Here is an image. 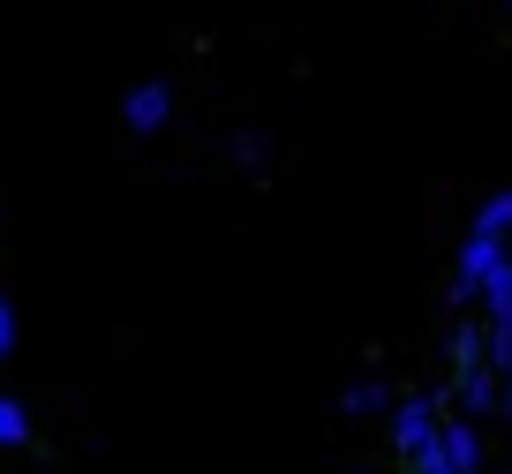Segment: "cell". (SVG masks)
Here are the masks:
<instances>
[{"mask_svg": "<svg viewBox=\"0 0 512 474\" xmlns=\"http://www.w3.org/2000/svg\"><path fill=\"white\" fill-rule=\"evenodd\" d=\"M437 429H445V422H437L430 399H407V407H392V437H400L407 459H430V452H437Z\"/></svg>", "mask_w": 512, "mask_h": 474, "instance_id": "6da1fadb", "label": "cell"}, {"mask_svg": "<svg viewBox=\"0 0 512 474\" xmlns=\"http://www.w3.org/2000/svg\"><path fill=\"white\" fill-rule=\"evenodd\" d=\"M121 121L136 128V136H159V128L174 121V91H166V83H136V91L121 98Z\"/></svg>", "mask_w": 512, "mask_h": 474, "instance_id": "7a4b0ae2", "label": "cell"}, {"mask_svg": "<svg viewBox=\"0 0 512 474\" xmlns=\"http://www.w3.org/2000/svg\"><path fill=\"white\" fill-rule=\"evenodd\" d=\"M505 241H490V234H467V249H460V301H475V286L490 279L497 264H505Z\"/></svg>", "mask_w": 512, "mask_h": 474, "instance_id": "3957f363", "label": "cell"}, {"mask_svg": "<svg viewBox=\"0 0 512 474\" xmlns=\"http://www.w3.org/2000/svg\"><path fill=\"white\" fill-rule=\"evenodd\" d=\"M437 452H445V467H452V474H475V467H482L475 422H445V429H437Z\"/></svg>", "mask_w": 512, "mask_h": 474, "instance_id": "277c9868", "label": "cell"}, {"mask_svg": "<svg viewBox=\"0 0 512 474\" xmlns=\"http://www.w3.org/2000/svg\"><path fill=\"white\" fill-rule=\"evenodd\" d=\"M460 407H467V414L505 407V384H497V369H490V362H482V369H460Z\"/></svg>", "mask_w": 512, "mask_h": 474, "instance_id": "5b68a950", "label": "cell"}, {"mask_svg": "<svg viewBox=\"0 0 512 474\" xmlns=\"http://www.w3.org/2000/svg\"><path fill=\"white\" fill-rule=\"evenodd\" d=\"M475 301L490 309V324H512V256H505V264H497L490 279L475 286Z\"/></svg>", "mask_w": 512, "mask_h": 474, "instance_id": "8992f818", "label": "cell"}, {"mask_svg": "<svg viewBox=\"0 0 512 474\" xmlns=\"http://www.w3.org/2000/svg\"><path fill=\"white\" fill-rule=\"evenodd\" d=\"M475 234H490V241H512V189H505V196H490V204H482Z\"/></svg>", "mask_w": 512, "mask_h": 474, "instance_id": "52a82bcc", "label": "cell"}, {"mask_svg": "<svg viewBox=\"0 0 512 474\" xmlns=\"http://www.w3.org/2000/svg\"><path fill=\"white\" fill-rule=\"evenodd\" d=\"M23 437H31V414H23V399L0 392V444H23Z\"/></svg>", "mask_w": 512, "mask_h": 474, "instance_id": "ba28073f", "label": "cell"}, {"mask_svg": "<svg viewBox=\"0 0 512 474\" xmlns=\"http://www.w3.org/2000/svg\"><path fill=\"white\" fill-rule=\"evenodd\" d=\"M347 414L362 422V414H384V384H354L347 392Z\"/></svg>", "mask_w": 512, "mask_h": 474, "instance_id": "9c48e42d", "label": "cell"}, {"mask_svg": "<svg viewBox=\"0 0 512 474\" xmlns=\"http://www.w3.org/2000/svg\"><path fill=\"white\" fill-rule=\"evenodd\" d=\"M490 369L512 377V324H490Z\"/></svg>", "mask_w": 512, "mask_h": 474, "instance_id": "30bf717a", "label": "cell"}, {"mask_svg": "<svg viewBox=\"0 0 512 474\" xmlns=\"http://www.w3.org/2000/svg\"><path fill=\"white\" fill-rule=\"evenodd\" d=\"M16 354V309H8V294H0V362Z\"/></svg>", "mask_w": 512, "mask_h": 474, "instance_id": "8fae6325", "label": "cell"}, {"mask_svg": "<svg viewBox=\"0 0 512 474\" xmlns=\"http://www.w3.org/2000/svg\"><path fill=\"white\" fill-rule=\"evenodd\" d=\"M407 467H415V474H452V467H445V452H430V459H407Z\"/></svg>", "mask_w": 512, "mask_h": 474, "instance_id": "7c38bea8", "label": "cell"}, {"mask_svg": "<svg viewBox=\"0 0 512 474\" xmlns=\"http://www.w3.org/2000/svg\"><path fill=\"white\" fill-rule=\"evenodd\" d=\"M505 414H512V377H505Z\"/></svg>", "mask_w": 512, "mask_h": 474, "instance_id": "4fadbf2b", "label": "cell"}]
</instances>
